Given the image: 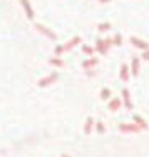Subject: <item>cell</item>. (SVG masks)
<instances>
[{"mask_svg": "<svg viewBox=\"0 0 149 157\" xmlns=\"http://www.w3.org/2000/svg\"><path fill=\"white\" fill-rule=\"evenodd\" d=\"M132 122H134V124H136L137 127H139V129H141V130H144V129H147V122H146V121H144V119H143V117H141V115H134V117H132Z\"/></svg>", "mask_w": 149, "mask_h": 157, "instance_id": "8fae6325", "label": "cell"}, {"mask_svg": "<svg viewBox=\"0 0 149 157\" xmlns=\"http://www.w3.org/2000/svg\"><path fill=\"white\" fill-rule=\"evenodd\" d=\"M82 52H84V54H87V55H92V54H94V48H92L91 45H82Z\"/></svg>", "mask_w": 149, "mask_h": 157, "instance_id": "ffe728a7", "label": "cell"}, {"mask_svg": "<svg viewBox=\"0 0 149 157\" xmlns=\"http://www.w3.org/2000/svg\"><path fill=\"white\" fill-rule=\"evenodd\" d=\"M112 45V40L111 39H97L96 40V50L99 52V54H102V55H106L107 54V50H109V47Z\"/></svg>", "mask_w": 149, "mask_h": 157, "instance_id": "6da1fadb", "label": "cell"}, {"mask_svg": "<svg viewBox=\"0 0 149 157\" xmlns=\"http://www.w3.org/2000/svg\"><path fill=\"white\" fill-rule=\"evenodd\" d=\"M49 63H50V65H54V67H57V69H62V67L65 65V62L62 60L61 57H50L49 59Z\"/></svg>", "mask_w": 149, "mask_h": 157, "instance_id": "5bb4252c", "label": "cell"}, {"mask_svg": "<svg viewBox=\"0 0 149 157\" xmlns=\"http://www.w3.org/2000/svg\"><path fill=\"white\" fill-rule=\"evenodd\" d=\"M122 100H124V107H126V109H132V102H131V94H129V89H122Z\"/></svg>", "mask_w": 149, "mask_h": 157, "instance_id": "9c48e42d", "label": "cell"}, {"mask_svg": "<svg viewBox=\"0 0 149 157\" xmlns=\"http://www.w3.org/2000/svg\"><path fill=\"white\" fill-rule=\"evenodd\" d=\"M61 157H70V155H67V154H62Z\"/></svg>", "mask_w": 149, "mask_h": 157, "instance_id": "603a6c76", "label": "cell"}, {"mask_svg": "<svg viewBox=\"0 0 149 157\" xmlns=\"http://www.w3.org/2000/svg\"><path fill=\"white\" fill-rule=\"evenodd\" d=\"M131 44L134 47L141 48V50H149V44L144 42V40H141V39H137V37H131Z\"/></svg>", "mask_w": 149, "mask_h": 157, "instance_id": "ba28073f", "label": "cell"}, {"mask_svg": "<svg viewBox=\"0 0 149 157\" xmlns=\"http://www.w3.org/2000/svg\"><path fill=\"white\" fill-rule=\"evenodd\" d=\"M119 130H121V132H131V134L141 132V129L134 124V122H132V124H121V125H119Z\"/></svg>", "mask_w": 149, "mask_h": 157, "instance_id": "5b68a950", "label": "cell"}, {"mask_svg": "<svg viewBox=\"0 0 149 157\" xmlns=\"http://www.w3.org/2000/svg\"><path fill=\"white\" fill-rule=\"evenodd\" d=\"M100 3H107V2H111V0H99Z\"/></svg>", "mask_w": 149, "mask_h": 157, "instance_id": "7402d4cb", "label": "cell"}, {"mask_svg": "<svg viewBox=\"0 0 149 157\" xmlns=\"http://www.w3.org/2000/svg\"><path fill=\"white\" fill-rule=\"evenodd\" d=\"M112 40V45H116V47H121L122 45V35L121 33H116L114 35V39H111Z\"/></svg>", "mask_w": 149, "mask_h": 157, "instance_id": "2e32d148", "label": "cell"}, {"mask_svg": "<svg viewBox=\"0 0 149 157\" xmlns=\"http://www.w3.org/2000/svg\"><path fill=\"white\" fill-rule=\"evenodd\" d=\"M33 29H35L39 33H42V35H45L47 39H50V40H57V33H55L54 30H50L49 27H45V25H42V24H35L33 25Z\"/></svg>", "mask_w": 149, "mask_h": 157, "instance_id": "7a4b0ae2", "label": "cell"}, {"mask_svg": "<svg viewBox=\"0 0 149 157\" xmlns=\"http://www.w3.org/2000/svg\"><path fill=\"white\" fill-rule=\"evenodd\" d=\"M100 99L102 100H109L111 99V90L107 87H104L102 90H100Z\"/></svg>", "mask_w": 149, "mask_h": 157, "instance_id": "e0dca14e", "label": "cell"}, {"mask_svg": "<svg viewBox=\"0 0 149 157\" xmlns=\"http://www.w3.org/2000/svg\"><path fill=\"white\" fill-rule=\"evenodd\" d=\"M129 75H131V72H129V67L126 65V63H122L121 65V70H119V77H121L122 82H127L129 80Z\"/></svg>", "mask_w": 149, "mask_h": 157, "instance_id": "30bf717a", "label": "cell"}, {"mask_svg": "<svg viewBox=\"0 0 149 157\" xmlns=\"http://www.w3.org/2000/svg\"><path fill=\"white\" fill-rule=\"evenodd\" d=\"M129 72H131L134 77H136L137 74H139V59H137V57H134V59H132L131 67H129Z\"/></svg>", "mask_w": 149, "mask_h": 157, "instance_id": "7c38bea8", "label": "cell"}, {"mask_svg": "<svg viewBox=\"0 0 149 157\" xmlns=\"http://www.w3.org/2000/svg\"><path fill=\"white\" fill-rule=\"evenodd\" d=\"M20 5L24 7L25 13H27V18H29V20H32V18L35 17V13H33V9H32L30 2H29V0H20Z\"/></svg>", "mask_w": 149, "mask_h": 157, "instance_id": "8992f818", "label": "cell"}, {"mask_svg": "<svg viewBox=\"0 0 149 157\" xmlns=\"http://www.w3.org/2000/svg\"><path fill=\"white\" fill-rule=\"evenodd\" d=\"M141 59H143V60H149V50H144L143 55H141Z\"/></svg>", "mask_w": 149, "mask_h": 157, "instance_id": "44dd1931", "label": "cell"}, {"mask_svg": "<svg viewBox=\"0 0 149 157\" xmlns=\"http://www.w3.org/2000/svg\"><path fill=\"white\" fill-rule=\"evenodd\" d=\"M57 78H59V74H57V72H52V74H49L47 77L40 78V80L37 82V85H39V87H49V85L54 84Z\"/></svg>", "mask_w": 149, "mask_h": 157, "instance_id": "3957f363", "label": "cell"}, {"mask_svg": "<svg viewBox=\"0 0 149 157\" xmlns=\"http://www.w3.org/2000/svg\"><path fill=\"white\" fill-rule=\"evenodd\" d=\"M99 63V60L96 57H91V59H87V60H84L82 62V69H92V67H96Z\"/></svg>", "mask_w": 149, "mask_h": 157, "instance_id": "4fadbf2b", "label": "cell"}, {"mask_svg": "<svg viewBox=\"0 0 149 157\" xmlns=\"http://www.w3.org/2000/svg\"><path fill=\"white\" fill-rule=\"evenodd\" d=\"M96 132H97L99 134V136H102V134L104 132H106V127H104V124H102V122H96Z\"/></svg>", "mask_w": 149, "mask_h": 157, "instance_id": "d6986e66", "label": "cell"}, {"mask_svg": "<svg viewBox=\"0 0 149 157\" xmlns=\"http://www.w3.org/2000/svg\"><path fill=\"white\" fill-rule=\"evenodd\" d=\"M92 125H94V119H92V117H87L85 125H84V134H85V136H89V134L92 132Z\"/></svg>", "mask_w": 149, "mask_h": 157, "instance_id": "9a60e30c", "label": "cell"}, {"mask_svg": "<svg viewBox=\"0 0 149 157\" xmlns=\"http://www.w3.org/2000/svg\"><path fill=\"white\" fill-rule=\"evenodd\" d=\"M122 107V102H121V99L119 97H114V99H111L109 100V104H107V109H109L111 112H116L119 110Z\"/></svg>", "mask_w": 149, "mask_h": 157, "instance_id": "52a82bcc", "label": "cell"}, {"mask_svg": "<svg viewBox=\"0 0 149 157\" xmlns=\"http://www.w3.org/2000/svg\"><path fill=\"white\" fill-rule=\"evenodd\" d=\"M109 29H111V24H109V22H102V24H99L97 25V30L99 32H107V30H109Z\"/></svg>", "mask_w": 149, "mask_h": 157, "instance_id": "ac0fdd59", "label": "cell"}, {"mask_svg": "<svg viewBox=\"0 0 149 157\" xmlns=\"http://www.w3.org/2000/svg\"><path fill=\"white\" fill-rule=\"evenodd\" d=\"M82 42V40H80V37L77 35V37H74V39H70L69 42H65L64 45H61V50H62V54H64V52H69V50H72L74 47L76 45H79V44Z\"/></svg>", "mask_w": 149, "mask_h": 157, "instance_id": "277c9868", "label": "cell"}]
</instances>
